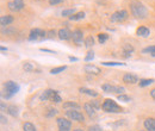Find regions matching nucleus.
<instances>
[{"label": "nucleus", "mask_w": 155, "mask_h": 131, "mask_svg": "<svg viewBox=\"0 0 155 131\" xmlns=\"http://www.w3.org/2000/svg\"><path fill=\"white\" fill-rule=\"evenodd\" d=\"M155 50V45H149L144 49H142V54H152Z\"/></svg>", "instance_id": "33"}, {"label": "nucleus", "mask_w": 155, "mask_h": 131, "mask_svg": "<svg viewBox=\"0 0 155 131\" xmlns=\"http://www.w3.org/2000/svg\"><path fill=\"white\" fill-rule=\"evenodd\" d=\"M73 131H84L82 129H80V128H77V129H74Z\"/></svg>", "instance_id": "50"}, {"label": "nucleus", "mask_w": 155, "mask_h": 131, "mask_svg": "<svg viewBox=\"0 0 155 131\" xmlns=\"http://www.w3.org/2000/svg\"><path fill=\"white\" fill-rule=\"evenodd\" d=\"M72 38H73V41H74L77 44L82 43V39H84V34H82V31H81L80 29H75V30L72 32Z\"/></svg>", "instance_id": "11"}, {"label": "nucleus", "mask_w": 155, "mask_h": 131, "mask_svg": "<svg viewBox=\"0 0 155 131\" xmlns=\"http://www.w3.org/2000/svg\"><path fill=\"white\" fill-rule=\"evenodd\" d=\"M123 82L128 84V85H135L140 82V79L138 76L135 74H131V73H127V74L123 75Z\"/></svg>", "instance_id": "8"}, {"label": "nucleus", "mask_w": 155, "mask_h": 131, "mask_svg": "<svg viewBox=\"0 0 155 131\" xmlns=\"http://www.w3.org/2000/svg\"><path fill=\"white\" fill-rule=\"evenodd\" d=\"M68 58H69V61H72V62H77V61H78V58H77V57L69 56V57H68Z\"/></svg>", "instance_id": "48"}, {"label": "nucleus", "mask_w": 155, "mask_h": 131, "mask_svg": "<svg viewBox=\"0 0 155 131\" xmlns=\"http://www.w3.org/2000/svg\"><path fill=\"white\" fill-rule=\"evenodd\" d=\"M56 114H58V110H56V109H49L45 116H47L48 118H51V117H54V116H56Z\"/></svg>", "instance_id": "36"}, {"label": "nucleus", "mask_w": 155, "mask_h": 131, "mask_svg": "<svg viewBox=\"0 0 155 131\" xmlns=\"http://www.w3.org/2000/svg\"><path fill=\"white\" fill-rule=\"evenodd\" d=\"M154 82V79H140L138 85H140V87H147V86H149V85H152Z\"/></svg>", "instance_id": "20"}, {"label": "nucleus", "mask_w": 155, "mask_h": 131, "mask_svg": "<svg viewBox=\"0 0 155 131\" xmlns=\"http://www.w3.org/2000/svg\"><path fill=\"white\" fill-rule=\"evenodd\" d=\"M117 99H118L119 101H123V103H130V101H131V98H130L129 95H125V94H119V95L117 97Z\"/></svg>", "instance_id": "30"}, {"label": "nucleus", "mask_w": 155, "mask_h": 131, "mask_svg": "<svg viewBox=\"0 0 155 131\" xmlns=\"http://www.w3.org/2000/svg\"><path fill=\"white\" fill-rule=\"evenodd\" d=\"M55 30H49V31H47V38H54L55 37Z\"/></svg>", "instance_id": "41"}, {"label": "nucleus", "mask_w": 155, "mask_h": 131, "mask_svg": "<svg viewBox=\"0 0 155 131\" xmlns=\"http://www.w3.org/2000/svg\"><path fill=\"white\" fill-rule=\"evenodd\" d=\"M136 35L140 36V37H148L150 35V30L146 26H140L137 30H136Z\"/></svg>", "instance_id": "13"}, {"label": "nucleus", "mask_w": 155, "mask_h": 131, "mask_svg": "<svg viewBox=\"0 0 155 131\" xmlns=\"http://www.w3.org/2000/svg\"><path fill=\"white\" fill-rule=\"evenodd\" d=\"M134 53V47L131 44H124L123 45V56L124 57H130L131 54Z\"/></svg>", "instance_id": "17"}, {"label": "nucleus", "mask_w": 155, "mask_h": 131, "mask_svg": "<svg viewBox=\"0 0 155 131\" xmlns=\"http://www.w3.org/2000/svg\"><path fill=\"white\" fill-rule=\"evenodd\" d=\"M0 107H1V112H5V111L8 109V106H6L4 101H1V105H0Z\"/></svg>", "instance_id": "45"}, {"label": "nucleus", "mask_w": 155, "mask_h": 131, "mask_svg": "<svg viewBox=\"0 0 155 131\" xmlns=\"http://www.w3.org/2000/svg\"><path fill=\"white\" fill-rule=\"evenodd\" d=\"M67 69V66H60V67H55V68H53L51 70H50V74L55 75V74H60V73H62L63 70H66Z\"/></svg>", "instance_id": "26"}, {"label": "nucleus", "mask_w": 155, "mask_h": 131, "mask_svg": "<svg viewBox=\"0 0 155 131\" xmlns=\"http://www.w3.org/2000/svg\"><path fill=\"white\" fill-rule=\"evenodd\" d=\"M0 50H1L2 53H5V51H7V48H5V47H1V48H0Z\"/></svg>", "instance_id": "49"}, {"label": "nucleus", "mask_w": 155, "mask_h": 131, "mask_svg": "<svg viewBox=\"0 0 155 131\" xmlns=\"http://www.w3.org/2000/svg\"><path fill=\"white\" fill-rule=\"evenodd\" d=\"M101 64L103 66H111V67H114V66H125V63H120V62H101Z\"/></svg>", "instance_id": "34"}, {"label": "nucleus", "mask_w": 155, "mask_h": 131, "mask_svg": "<svg viewBox=\"0 0 155 131\" xmlns=\"http://www.w3.org/2000/svg\"><path fill=\"white\" fill-rule=\"evenodd\" d=\"M101 110L106 113H120L123 112V107H120L115 100L105 99L101 104Z\"/></svg>", "instance_id": "3"}, {"label": "nucleus", "mask_w": 155, "mask_h": 131, "mask_svg": "<svg viewBox=\"0 0 155 131\" xmlns=\"http://www.w3.org/2000/svg\"><path fill=\"white\" fill-rule=\"evenodd\" d=\"M50 101H51V103H55V104H58V103L62 101V99H61V97H60V94H58V91H54V92H53V95H51V98H50Z\"/></svg>", "instance_id": "25"}, {"label": "nucleus", "mask_w": 155, "mask_h": 131, "mask_svg": "<svg viewBox=\"0 0 155 131\" xmlns=\"http://www.w3.org/2000/svg\"><path fill=\"white\" fill-rule=\"evenodd\" d=\"M88 131H103V129L98 124H94V125H90L88 126Z\"/></svg>", "instance_id": "38"}, {"label": "nucleus", "mask_w": 155, "mask_h": 131, "mask_svg": "<svg viewBox=\"0 0 155 131\" xmlns=\"http://www.w3.org/2000/svg\"><path fill=\"white\" fill-rule=\"evenodd\" d=\"M84 18H85V12L81 11V12H78V13H74L73 16H71L69 20H73L74 21V20H80V19H84Z\"/></svg>", "instance_id": "27"}, {"label": "nucleus", "mask_w": 155, "mask_h": 131, "mask_svg": "<svg viewBox=\"0 0 155 131\" xmlns=\"http://www.w3.org/2000/svg\"><path fill=\"white\" fill-rule=\"evenodd\" d=\"M150 97L155 100V88H153V90L150 91Z\"/></svg>", "instance_id": "47"}, {"label": "nucleus", "mask_w": 155, "mask_h": 131, "mask_svg": "<svg viewBox=\"0 0 155 131\" xmlns=\"http://www.w3.org/2000/svg\"><path fill=\"white\" fill-rule=\"evenodd\" d=\"M93 58H94V53H93V50H90V51L86 54V56H85V61L88 62V61H92Z\"/></svg>", "instance_id": "35"}, {"label": "nucleus", "mask_w": 155, "mask_h": 131, "mask_svg": "<svg viewBox=\"0 0 155 131\" xmlns=\"http://www.w3.org/2000/svg\"><path fill=\"white\" fill-rule=\"evenodd\" d=\"M7 113L10 114V116H12V117H18V107L16 106V105H10L8 106V109H7Z\"/></svg>", "instance_id": "21"}, {"label": "nucleus", "mask_w": 155, "mask_h": 131, "mask_svg": "<svg viewBox=\"0 0 155 131\" xmlns=\"http://www.w3.org/2000/svg\"><path fill=\"white\" fill-rule=\"evenodd\" d=\"M23 69L25 70V72H28V73H31V72H35V66L32 64V63H30V62H25L24 64H23Z\"/></svg>", "instance_id": "24"}, {"label": "nucleus", "mask_w": 155, "mask_h": 131, "mask_svg": "<svg viewBox=\"0 0 155 131\" xmlns=\"http://www.w3.org/2000/svg\"><path fill=\"white\" fill-rule=\"evenodd\" d=\"M143 126L147 131H155V119L154 118H147L143 122Z\"/></svg>", "instance_id": "12"}, {"label": "nucleus", "mask_w": 155, "mask_h": 131, "mask_svg": "<svg viewBox=\"0 0 155 131\" xmlns=\"http://www.w3.org/2000/svg\"><path fill=\"white\" fill-rule=\"evenodd\" d=\"M80 105L75 101H66L63 103V109L66 110H80Z\"/></svg>", "instance_id": "14"}, {"label": "nucleus", "mask_w": 155, "mask_h": 131, "mask_svg": "<svg viewBox=\"0 0 155 131\" xmlns=\"http://www.w3.org/2000/svg\"><path fill=\"white\" fill-rule=\"evenodd\" d=\"M66 117L67 118H69L71 120H75L78 123H82L84 120H85V117H84V114L80 112L79 110H67L66 112Z\"/></svg>", "instance_id": "4"}, {"label": "nucleus", "mask_w": 155, "mask_h": 131, "mask_svg": "<svg viewBox=\"0 0 155 131\" xmlns=\"http://www.w3.org/2000/svg\"><path fill=\"white\" fill-rule=\"evenodd\" d=\"M79 92L82 94H87L92 98H97L98 97V92H96L94 90H90V88H86V87H80L79 88Z\"/></svg>", "instance_id": "18"}, {"label": "nucleus", "mask_w": 155, "mask_h": 131, "mask_svg": "<svg viewBox=\"0 0 155 131\" xmlns=\"http://www.w3.org/2000/svg\"><path fill=\"white\" fill-rule=\"evenodd\" d=\"M127 18H128V11L120 10V11H116L115 13H112L110 17V20L112 23H120V21H124Z\"/></svg>", "instance_id": "5"}, {"label": "nucleus", "mask_w": 155, "mask_h": 131, "mask_svg": "<svg viewBox=\"0 0 155 131\" xmlns=\"http://www.w3.org/2000/svg\"><path fill=\"white\" fill-rule=\"evenodd\" d=\"M61 2H63V0H49L50 5H58V4H61Z\"/></svg>", "instance_id": "44"}, {"label": "nucleus", "mask_w": 155, "mask_h": 131, "mask_svg": "<svg viewBox=\"0 0 155 131\" xmlns=\"http://www.w3.org/2000/svg\"><path fill=\"white\" fill-rule=\"evenodd\" d=\"M141 131H147V130H141Z\"/></svg>", "instance_id": "52"}, {"label": "nucleus", "mask_w": 155, "mask_h": 131, "mask_svg": "<svg viewBox=\"0 0 155 131\" xmlns=\"http://www.w3.org/2000/svg\"><path fill=\"white\" fill-rule=\"evenodd\" d=\"M13 4H15V6H16L17 11H19V10H23V8H24V6H25L23 0H13Z\"/></svg>", "instance_id": "31"}, {"label": "nucleus", "mask_w": 155, "mask_h": 131, "mask_svg": "<svg viewBox=\"0 0 155 131\" xmlns=\"http://www.w3.org/2000/svg\"><path fill=\"white\" fill-rule=\"evenodd\" d=\"M0 119H1V124H6L7 123V119L5 118V116L1 113V116H0Z\"/></svg>", "instance_id": "46"}, {"label": "nucleus", "mask_w": 155, "mask_h": 131, "mask_svg": "<svg viewBox=\"0 0 155 131\" xmlns=\"http://www.w3.org/2000/svg\"><path fill=\"white\" fill-rule=\"evenodd\" d=\"M84 70L87 73V74H94V75H98L101 73V70H100V68L97 67V66H94V64H90V63H87V64H85L84 66Z\"/></svg>", "instance_id": "9"}, {"label": "nucleus", "mask_w": 155, "mask_h": 131, "mask_svg": "<svg viewBox=\"0 0 155 131\" xmlns=\"http://www.w3.org/2000/svg\"><path fill=\"white\" fill-rule=\"evenodd\" d=\"M13 20H15V18L12 16H2L0 18V24H1L2 28H5V26H8L10 24H12Z\"/></svg>", "instance_id": "16"}, {"label": "nucleus", "mask_w": 155, "mask_h": 131, "mask_svg": "<svg viewBox=\"0 0 155 131\" xmlns=\"http://www.w3.org/2000/svg\"><path fill=\"white\" fill-rule=\"evenodd\" d=\"M99 101H100V100H92V101H91L92 106H93V107H94L96 110H98L99 107H101V104H100Z\"/></svg>", "instance_id": "40"}, {"label": "nucleus", "mask_w": 155, "mask_h": 131, "mask_svg": "<svg viewBox=\"0 0 155 131\" xmlns=\"http://www.w3.org/2000/svg\"><path fill=\"white\" fill-rule=\"evenodd\" d=\"M93 45H94V38L92 37V36L86 37V39H85V47L86 48H91Z\"/></svg>", "instance_id": "28"}, {"label": "nucleus", "mask_w": 155, "mask_h": 131, "mask_svg": "<svg viewBox=\"0 0 155 131\" xmlns=\"http://www.w3.org/2000/svg\"><path fill=\"white\" fill-rule=\"evenodd\" d=\"M18 92H19V85L16 84L12 80H8V81H6L4 84V91L1 93V97H2V99L7 100V99H11L15 94L18 93Z\"/></svg>", "instance_id": "2"}, {"label": "nucleus", "mask_w": 155, "mask_h": 131, "mask_svg": "<svg viewBox=\"0 0 155 131\" xmlns=\"http://www.w3.org/2000/svg\"><path fill=\"white\" fill-rule=\"evenodd\" d=\"M16 32V29L15 28H8V29H6V30H2V34L5 35H12V34H15Z\"/></svg>", "instance_id": "39"}, {"label": "nucleus", "mask_w": 155, "mask_h": 131, "mask_svg": "<svg viewBox=\"0 0 155 131\" xmlns=\"http://www.w3.org/2000/svg\"><path fill=\"white\" fill-rule=\"evenodd\" d=\"M101 88L105 93H115V86L111 84H104L101 86Z\"/></svg>", "instance_id": "22"}, {"label": "nucleus", "mask_w": 155, "mask_h": 131, "mask_svg": "<svg viewBox=\"0 0 155 131\" xmlns=\"http://www.w3.org/2000/svg\"><path fill=\"white\" fill-rule=\"evenodd\" d=\"M47 37V31L42 30V29H32L30 31V35H29V41H37L38 38H44Z\"/></svg>", "instance_id": "7"}, {"label": "nucleus", "mask_w": 155, "mask_h": 131, "mask_svg": "<svg viewBox=\"0 0 155 131\" xmlns=\"http://www.w3.org/2000/svg\"><path fill=\"white\" fill-rule=\"evenodd\" d=\"M39 50H41V51H43V53H49V54H55V51H54V50H50V49H47V48H41Z\"/></svg>", "instance_id": "43"}, {"label": "nucleus", "mask_w": 155, "mask_h": 131, "mask_svg": "<svg viewBox=\"0 0 155 131\" xmlns=\"http://www.w3.org/2000/svg\"><path fill=\"white\" fill-rule=\"evenodd\" d=\"M84 110L86 111V113L88 114V117H91V118L96 116V109L92 106L91 103H86V104L84 105Z\"/></svg>", "instance_id": "15"}, {"label": "nucleus", "mask_w": 155, "mask_h": 131, "mask_svg": "<svg viewBox=\"0 0 155 131\" xmlns=\"http://www.w3.org/2000/svg\"><path fill=\"white\" fill-rule=\"evenodd\" d=\"M58 35V38H60V39H63V41H67V39H71V38H72V32H71L67 28L60 29Z\"/></svg>", "instance_id": "10"}, {"label": "nucleus", "mask_w": 155, "mask_h": 131, "mask_svg": "<svg viewBox=\"0 0 155 131\" xmlns=\"http://www.w3.org/2000/svg\"><path fill=\"white\" fill-rule=\"evenodd\" d=\"M7 6H8V8H10L11 11H17V8H16V6H15V4H13V1H11V2H8V4H7Z\"/></svg>", "instance_id": "42"}, {"label": "nucleus", "mask_w": 155, "mask_h": 131, "mask_svg": "<svg viewBox=\"0 0 155 131\" xmlns=\"http://www.w3.org/2000/svg\"><path fill=\"white\" fill-rule=\"evenodd\" d=\"M130 11H131V15L136 17V18L140 19H144L148 16V8L140 1H133L130 4Z\"/></svg>", "instance_id": "1"}, {"label": "nucleus", "mask_w": 155, "mask_h": 131, "mask_svg": "<svg viewBox=\"0 0 155 131\" xmlns=\"http://www.w3.org/2000/svg\"><path fill=\"white\" fill-rule=\"evenodd\" d=\"M53 92H54V90H50V88H48L44 92H42V94H41V100L42 101H47V100L50 101V98L53 95Z\"/></svg>", "instance_id": "19"}, {"label": "nucleus", "mask_w": 155, "mask_h": 131, "mask_svg": "<svg viewBox=\"0 0 155 131\" xmlns=\"http://www.w3.org/2000/svg\"><path fill=\"white\" fill-rule=\"evenodd\" d=\"M56 123H58V131H71L72 129V122L66 118H58Z\"/></svg>", "instance_id": "6"}, {"label": "nucleus", "mask_w": 155, "mask_h": 131, "mask_svg": "<svg viewBox=\"0 0 155 131\" xmlns=\"http://www.w3.org/2000/svg\"><path fill=\"white\" fill-rule=\"evenodd\" d=\"M74 13H75V10H74V8H67V10H63L61 15H62L63 17H71V16H73Z\"/></svg>", "instance_id": "29"}, {"label": "nucleus", "mask_w": 155, "mask_h": 131, "mask_svg": "<svg viewBox=\"0 0 155 131\" xmlns=\"http://www.w3.org/2000/svg\"><path fill=\"white\" fill-rule=\"evenodd\" d=\"M150 56H152V57H155V50L153 51V53H152V54H150Z\"/></svg>", "instance_id": "51"}, {"label": "nucleus", "mask_w": 155, "mask_h": 131, "mask_svg": "<svg viewBox=\"0 0 155 131\" xmlns=\"http://www.w3.org/2000/svg\"><path fill=\"white\" fill-rule=\"evenodd\" d=\"M107 38H109V35H107V34H99V35H98V41H99L100 44H104V43L107 41Z\"/></svg>", "instance_id": "32"}, {"label": "nucleus", "mask_w": 155, "mask_h": 131, "mask_svg": "<svg viewBox=\"0 0 155 131\" xmlns=\"http://www.w3.org/2000/svg\"><path fill=\"white\" fill-rule=\"evenodd\" d=\"M23 131H37V129H36V126H35L32 123L25 122V123L23 124Z\"/></svg>", "instance_id": "23"}, {"label": "nucleus", "mask_w": 155, "mask_h": 131, "mask_svg": "<svg viewBox=\"0 0 155 131\" xmlns=\"http://www.w3.org/2000/svg\"><path fill=\"white\" fill-rule=\"evenodd\" d=\"M124 92H125V88L123 86H115V93L119 95V94H123Z\"/></svg>", "instance_id": "37"}]
</instances>
